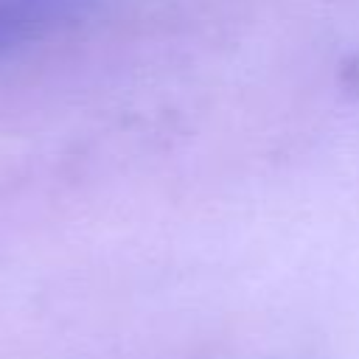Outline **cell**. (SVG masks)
I'll use <instances>...</instances> for the list:
<instances>
[{
    "label": "cell",
    "instance_id": "cell-1",
    "mask_svg": "<svg viewBox=\"0 0 359 359\" xmlns=\"http://www.w3.org/2000/svg\"><path fill=\"white\" fill-rule=\"evenodd\" d=\"M95 0H0V53L36 42L81 17Z\"/></svg>",
    "mask_w": 359,
    "mask_h": 359
}]
</instances>
